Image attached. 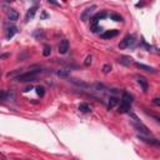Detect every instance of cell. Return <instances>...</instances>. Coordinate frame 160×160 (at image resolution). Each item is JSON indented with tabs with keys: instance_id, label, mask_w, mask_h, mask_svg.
I'll use <instances>...</instances> for the list:
<instances>
[{
	"instance_id": "cell-10",
	"label": "cell",
	"mask_w": 160,
	"mask_h": 160,
	"mask_svg": "<svg viewBox=\"0 0 160 160\" xmlns=\"http://www.w3.org/2000/svg\"><path fill=\"white\" fill-rule=\"evenodd\" d=\"M118 34H119V31H118V30H108V31H105V33L102 34V39L109 40L111 38H115Z\"/></svg>"
},
{
	"instance_id": "cell-19",
	"label": "cell",
	"mask_w": 160,
	"mask_h": 160,
	"mask_svg": "<svg viewBox=\"0 0 160 160\" xmlns=\"http://www.w3.org/2000/svg\"><path fill=\"white\" fill-rule=\"evenodd\" d=\"M110 19H111V20H114V21H123V16L119 15V14L113 13V14H110Z\"/></svg>"
},
{
	"instance_id": "cell-33",
	"label": "cell",
	"mask_w": 160,
	"mask_h": 160,
	"mask_svg": "<svg viewBox=\"0 0 160 160\" xmlns=\"http://www.w3.org/2000/svg\"><path fill=\"white\" fill-rule=\"evenodd\" d=\"M0 48H1V46H0Z\"/></svg>"
},
{
	"instance_id": "cell-17",
	"label": "cell",
	"mask_w": 160,
	"mask_h": 160,
	"mask_svg": "<svg viewBox=\"0 0 160 160\" xmlns=\"http://www.w3.org/2000/svg\"><path fill=\"white\" fill-rule=\"evenodd\" d=\"M118 103H119V100H118L116 98H110L109 99V104H108V109L110 110V109H113V108H115V106L118 105Z\"/></svg>"
},
{
	"instance_id": "cell-15",
	"label": "cell",
	"mask_w": 160,
	"mask_h": 160,
	"mask_svg": "<svg viewBox=\"0 0 160 160\" xmlns=\"http://www.w3.org/2000/svg\"><path fill=\"white\" fill-rule=\"evenodd\" d=\"M129 110H130V104L121 102L120 103V106H119V113H121V114H125V113H129Z\"/></svg>"
},
{
	"instance_id": "cell-22",
	"label": "cell",
	"mask_w": 160,
	"mask_h": 160,
	"mask_svg": "<svg viewBox=\"0 0 160 160\" xmlns=\"http://www.w3.org/2000/svg\"><path fill=\"white\" fill-rule=\"evenodd\" d=\"M37 94L43 98V96L45 95V88H43V86H37Z\"/></svg>"
},
{
	"instance_id": "cell-7",
	"label": "cell",
	"mask_w": 160,
	"mask_h": 160,
	"mask_svg": "<svg viewBox=\"0 0 160 160\" xmlns=\"http://www.w3.org/2000/svg\"><path fill=\"white\" fill-rule=\"evenodd\" d=\"M136 80H138V84L141 86V89H143V91H148V89H149V83H148V80L144 76H136Z\"/></svg>"
},
{
	"instance_id": "cell-4",
	"label": "cell",
	"mask_w": 160,
	"mask_h": 160,
	"mask_svg": "<svg viewBox=\"0 0 160 160\" xmlns=\"http://www.w3.org/2000/svg\"><path fill=\"white\" fill-rule=\"evenodd\" d=\"M95 9H96V5H91V7L86 8V9L81 13V20H83V21L90 20V16H91V14L94 13V10H95Z\"/></svg>"
},
{
	"instance_id": "cell-14",
	"label": "cell",
	"mask_w": 160,
	"mask_h": 160,
	"mask_svg": "<svg viewBox=\"0 0 160 160\" xmlns=\"http://www.w3.org/2000/svg\"><path fill=\"white\" fill-rule=\"evenodd\" d=\"M121 102H124V103H128V104L132 105V103H133V96L130 95L129 93L124 91V93H123V95H121Z\"/></svg>"
},
{
	"instance_id": "cell-1",
	"label": "cell",
	"mask_w": 160,
	"mask_h": 160,
	"mask_svg": "<svg viewBox=\"0 0 160 160\" xmlns=\"http://www.w3.org/2000/svg\"><path fill=\"white\" fill-rule=\"evenodd\" d=\"M40 73V70H30L29 73H25V74H20L19 76H16L15 80L16 81H21V83H31L37 79V75Z\"/></svg>"
},
{
	"instance_id": "cell-16",
	"label": "cell",
	"mask_w": 160,
	"mask_h": 160,
	"mask_svg": "<svg viewBox=\"0 0 160 160\" xmlns=\"http://www.w3.org/2000/svg\"><path fill=\"white\" fill-rule=\"evenodd\" d=\"M16 33H18V28L16 26H10L7 31V39H11Z\"/></svg>"
},
{
	"instance_id": "cell-23",
	"label": "cell",
	"mask_w": 160,
	"mask_h": 160,
	"mask_svg": "<svg viewBox=\"0 0 160 160\" xmlns=\"http://www.w3.org/2000/svg\"><path fill=\"white\" fill-rule=\"evenodd\" d=\"M72 83H74V84H76L78 86H83V88H88V84L86 83H83V81H78L76 79H72Z\"/></svg>"
},
{
	"instance_id": "cell-29",
	"label": "cell",
	"mask_w": 160,
	"mask_h": 160,
	"mask_svg": "<svg viewBox=\"0 0 160 160\" xmlns=\"http://www.w3.org/2000/svg\"><path fill=\"white\" fill-rule=\"evenodd\" d=\"M9 54H3V55H0V59H5V58H8Z\"/></svg>"
},
{
	"instance_id": "cell-26",
	"label": "cell",
	"mask_w": 160,
	"mask_h": 160,
	"mask_svg": "<svg viewBox=\"0 0 160 160\" xmlns=\"http://www.w3.org/2000/svg\"><path fill=\"white\" fill-rule=\"evenodd\" d=\"M91 61H93V56H91V55H88V56H86V59H85V61H84L85 66H89V65L91 64Z\"/></svg>"
},
{
	"instance_id": "cell-32",
	"label": "cell",
	"mask_w": 160,
	"mask_h": 160,
	"mask_svg": "<svg viewBox=\"0 0 160 160\" xmlns=\"http://www.w3.org/2000/svg\"><path fill=\"white\" fill-rule=\"evenodd\" d=\"M0 75H1V70H0Z\"/></svg>"
},
{
	"instance_id": "cell-12",
	"label": "cell",
	"mask_w": 160,
	"mask_h": 160,
	"mask_svg": "<svg viewBox=\"0 0 160 160\" xmlns=\"http://www.w3.org/2000/svg\"><path fill=\"white\" fill-rule=\"evenodd\" d=\"M118 61H119L120 64H123V65H125V66H129V65L133 63V58L128 56V55H121L119 59H118Z\"/></svg>"
},
{
	"instance_id": "cell-5",
	"label": "cell",
	"mask_w": 160,
	"mask_h": 160,
	"mask_svg": "<svg viewBox=\"0 0 160 160\" xmlns=\"http://www.w3.org/2000/svg\"><path fill=\"white\" fill-rule=\"evenodd\" d=\"M106 16H108V14H106V11H102V13H98L93 18V19H90L91 28H93V26H96L98 21H99V20H102V19H105Z\"/></svg>"
},
{
	"instance_id": "cell-6",
	"label": "cell",
	"mask_w": 160,
	"mask_h": 160,
	"mask_svg": "<svg viewBox=\"0 0 160 160\" xmlns=\"http://www.w3.org/2000/svg\"><path fill=\"white\" fill-rule=\"evenodd\" d=\"M138 138H139V140H141V141H143V143H146V144H149V145H155V146H159V140L158 139H155V138H145V136L144 135H139L138 136Z\"/></svg>"
},
{
	"instance_id": "cell-31",
	"label": "cell",
	"mask_w": 160,
	"mask_h": 160,
	"mask_svg": "<svg viewBox=\"0 0 160 160\" xmlns=\"http://www.w3.org/2000/svg\"><path fill=\"white\" fill-rule=\"evenodd\" d=\"M41 18H48V14H46V13H43V16H41Z\"/></svg>"
},
{
	"instance_id": "cell-9",
	"label": "cell",
	"mask_w": 160,
	"mask_h": 160,
	"mask_svg": "<svg viewBox=\"0 0 160 160\" xmlns=\"http://www.w3.org/2000/svg\"><path fill=\"white\" fill-rule=\"evenodd\" d=\"M69 50V41L66 39H64L60 41V44H59V53L60 54H66Z\"/></svg>"
},
{
	"instance_id": "cell-18",
	"label": "cell",
	"mask_w": 160,
	"mask_h": 160,
	"mask_svg": "<svg viewBox=\"0 0 160 160\" xmlns=\"http://www.w3.org/2000/svg\"><path fill=\"white\" fill-rule=\"evenodd\" d=\"M79 110H80L81 113H90V111H91V108H90V106H89L88 104L83 103V104L79 105Z\"/></svg>"
},
{
	"instance_id": "cell-28",
	"label": "cell",
	"mask_w": 160,
	"mask_h": 160,
	"mask_svg": "<svg viewBox=\"0 0 160 160\" xmlns=\"http://www.w3.org/2000/svg\"><path fill=\"white\" fill-rule=\"evenodd\" d=\"M154 104H155V105H160V99L159 98H155V99H154Z\"/></svg>"
},
{
	"instance_id": "cell-20",
	"label": "cell",
	"mask_w": 160,
	"mask_h": 160,
	"mask_svg": "<svg viewBox=\"0 0 160 160\" xmlns=\"http://www.w3.org/2000/svg\"><path fill=\"white\" fill-rule=\"evenodd\" d=\"M50 54H51V48H50L49 45H45L44 46V50H43V55L44 56H49Z\"/></svg>"
},
{
	"instance_id": "cell-2",
	"label": "cell",
	"mask_w": 160,
	"mask_h": 160,
	"mask_svg": "<svg viewBox=\"0 0 160 160\" xmlns=\"http://www.w3.org/2000/svg\"><path fill=\"white\" fill-rule=\"evenodd\" d=\"M135 44V37L134 35H126L120 43H119V48L120 49H126V48H130Z\"/></svg>"
},
{
	"instance_id": "cell-13",
	"label": "cell",
	"mask_w": 160,
	"mask_h": 160,
	"mask_svg": "<svg viewBox=\"0 0 160 160\" xmlns=\"http://www.w3.org/2000/svg\"><path fill=\"white\" fill-rule=\"evenodd\" d=\"M37 10H38L37 7H31L30 9L26 11V15H25V21H26V23H28V21H30L35 16V13H37Z\"/></svg>"
},
{
	"instance_id": "cell-11",
	"label": "cell",
	"mask_w": 160,
	"mask_h": 160,
	"mask_svg": "<svg viewBox=\"0 0 160 160\" xmlns=\"http://www.w3.org/2000/svg\"><path fill=\"white\" fill-rule=\"evenodd\" d=\"M136 68H139L141 70H144V72H148V73H156V69L153 68V66H149V65H144V64H140V63H136Z\"/></svg>"
},
{
	"instance_id": "cell-30",
	"label": "cell",
	"mask_w": 160,
	"mask_h": 160,
	"mask_svg": "<svg viewBox=\"0 0 160 160\" xmlns=\"http://www.w3.org/2000/svg\"><path fill=\"white\" fill-rule=\"evenodd\" d=\"M0 160H5V156L3 155V154H1V153H0Z\"/></svg>"
},
{
	"instance_id": "cell-8",
	"label": "cell",
	"mask_w": 160,
	"mask_h": 160,
	"mask_svg": "<svg viewBox=\"0 0 160 160\" xmlns=\"http://www.w3.org/2000/svg\"><path fill=\"white\" fill-rule=\"evenodd\" d=\"M7 16H8V20L10 21H16L19 19V13L15 10V9H9L7 11Z\"/></svg>"
},
{
	"instance_id": "cell-3",
	"label": "cell",
	"mask_w": 160,
	"mask_h": 160,
	"mask_svg": "<svg viewBox=\"0 0 160 160\" xmlns=\"http://www.w3.org/2000/svg\"><path fill=\"white\" fill-rule=\"evenodd\" d=\"M132 125L134 129H136V132L141 133L143 135H150V130L148 129L144 124H141L140 121H134V123H132Z\"/></svg>"
},
{
	"instance_id": "cell-21",
	"label": "cell",
	"mask_w": 160,
	"mask_h": 160,
	"mask_svg": "<svg viewBox=\"0 0 160 160\" xmlns=\"http://www.w3.org/2000/svg\"><path fill=\"white\" fill-rule=\"evenodd\" d=\"M56 75L58 76H61V78H69V73L65 72V70H58Z\"/></svg>"
},
{
	"instance_id": "cell-25",
	"label": "cell",
	"mask_w": 160,
	"mask_h": 160,
	"mask_svg": "<svg viewBox=\"0 0 160 160\" xmlns=\"http://www.w3.org/2000/svg\"><path fill=\"white\" fill-rule=\"evenodd\" d=\"M34 37L37 38V39H39V40H40V38L43 39V38L45 37V35H44V33L41 31V30H37V31H34Z\"/></svg>"
},
{
	"instance_id": "cell-24",
	"label": "cell",
	"mask_w": 160,
	"mask_h": 160,
	"mask_svg": "<svg viewBox=\"0 0 160 160\" xmlns=\"http://www.w3.org/2000/svg\"><path fill=\"white\" fill-rule=\"evenodd\" d=\"M111 72V65L110 64H105L103 66V73L104 74H109Z\"/></svg>"
},
{
	"instance_id": "cell-27",
	"label": "cell",
	"mask_w": 160,
	"mask_h": 160,
	"mask_svg": "<svg viewBox=\"0 0 160 160\" xmlns=\"http://www.w3.org/2000/svg\"><path fill=\"white\" fill-rule=\"evenodd\" d=\"M5 99H7V91L0 89V100H5Z\"/></svg>"
}]
</instances>
